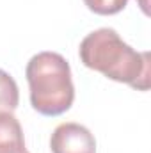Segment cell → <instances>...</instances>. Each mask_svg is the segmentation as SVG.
Instances as JSON below:
<instances>
[{
	"label": "cell",
	"instance_id": "6da1fadb",
	"mask_svg": "<svg viewBox=\"0 0 151 153\" xmlns=\"http://www.w3.org/2000/svg\"><path fill=\"white\" fill-rule=\"evenodd\" d=\"M78 55L85 68L110 80L128 84L137 91L150 89V52L133 50L114 29L103 27L87 34L80 43Z\"/></svg>",
	"mask_w": 151,
	"mask_h": 153
},
{
	"label": "cell",
	"instance_id": "7a4b0ae2",
	"mask_svg": "<svg viewBox=\"0 0 151 153\" xmlns=\"http://www.w3.org/2000/svg\"><path fill=\"white\" fill-rule=\"evenodd\" d=\"M30 103L43 116H61L73 105L75 85L70 62L55 52L36 53L25 70Z\"/></svg>",
	"mask_w": 151,
	"mask_h": 153
},
{
	"label": "cell",
	"instance_id": "3957f363",
	"mask_svg": "<svg viewBox=\"0 0 151 153\" xmlns=\"http://www.w3.org/2000/svg\"><path fill=\"white\" fill-rule=\"evenodd\" d=\"M52 153H96V139L78 123L59 125L50 137Z\"/></svg>",
	"mask_w": 151,
	"mask_h": 153
},
{
	"label": "cell",
	"instance_id": "277c9868",
	"mask_svg": "<svg viewBox=\"0 0 151 153\" xmlns=\"http://www.w3.org/2000/svg\"><path fill=\"white\" fill-rule=\"evenodd\" d=\"M25 137L13 112H0V153H25Z\"/></svg>",
	"mask_w": 151,
	"mask_h": 153
},
{
	"label": "cell",
	"instance_id": "5b68a950",
	"mask_svg": "<svg viewBox=\"0 0 151 153\" xmlns=\"http://www.w3.org/2000/svg\"><path fill=\"white\" fill-rule=\"evenodd\" d=\"M20 103L18 84L7 71L0 70V112H13Z\"/></svg>",
	"mask_w": 151,
	"mask_h": 153
},
{
	"label": "cell",
	"instance_id": "8992f818",
	"mask_svg": "<svg viewBox=\"0 0 151 153\" xmlns=\"http://www.w3.org/2000/svg\"><path fill=\"white\" fill-rule=\"evenodd\" d=\"M87 9L96 13V14H101V16H109V14H117L121 13L128 0H84Z\"/></svg>",
	"mask_w": 151,
	"mask_h": 153
},
{
	"label": "cell",
	"instance_id": "52a82bcc",
	"mask_svg": "<svg viewBox=\"0 0 151 153\" xmlns=\"http://www.w3.org/2000/svg\"><path fill=\"white\" fill-rule=\"evenodd\" d=\"M137 4L141 5L144 14H150V0H137Z\"/></svg>",
	"mask_w": 151,
	"mask_h": 153
},
{
	"label": "cell",
	"instance_id": "ba28073f",
	"mask_svg": "<svg viewBox=\"0 0 151 153\" xmlns=\"http://www.w3.org/2000/svg\"><path fill=\"white\" fill-rule=\"evenodd\" d=\"M25 153H29V152H25Z\"/></svg>",
	"mask_w": 151,
	"mask_h": 153
}]
</instances>
